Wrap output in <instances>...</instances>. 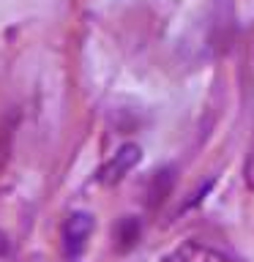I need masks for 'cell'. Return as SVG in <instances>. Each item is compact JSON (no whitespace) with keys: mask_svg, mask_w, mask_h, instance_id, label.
I'll list each match as a JSON object with an SVG mask.
<instances>
[{"mask_svg":"<svg viewBox=\"0 0 254 262\" xmlns=\"http://www.w3.org/2000/svg\"><path fill=\"white\" fill-rule=\"evenodd\" d=\"M90 232H93V216H90V213H82V210L71 213V216L66 219V224H63L66 251H69L71 257H77V254L85 249Z\"/></svg>","mask_w":254,"mask_h":262,"instance_id":"cell-1","label":"cell"},{"mask_svg":"<svg viewBox=\"0 0 254 262\" xmlns=\"http://www.w3.org/2000/svg\"><path fill=\"white\" fill-rule=\"evenodd\" d=\"M139 159H142V150H139V145H131V142L123 145L120 150L115 153L112 159L101 167V172H98V180H101V183H107V186L118 183V180L126 175L131 167H137Z\"/></svg>","mask_w":254,"mask_h":262,"instance_id":"cell-2","label":"cell"},{"mask_svg":"<svg viewBox=\"0 0 254 262\" xmlns=\"http://www.w3.org/2000/svg\"><path fill=\"white\" fill-rule=\"evenodd\" d=\"M178 259L180 262H232L221 251L210 249V246H205V243H197V241H186L183 246H180Z\"/></svg>","mask_w":254,"mask_h":262,"instance_id":"cell-3","label":"cell"},{"mask_svg":"<svg viewBox=\"0 0 254 262\" xmlns=\"http://www.w3.org/2000/svg\"><path fill=\"white\" fill-rule=\"evenodd\" d=\"M115 241H118L120 251H129L131 246L139 241V221H137V219H131V216L120 219V224L115 227Z\"/></svg>","mask_w":254,"mask_h":262,"instance_id":"cell-4","label":"cell"},{"mask_svg":"<svg viewBox=\"0 0 254 262\" xmlns=\"http://www.w3.org/2000/svg\"><path fill=\"white\" fill-rule=\"evenodd\" d=\"M243 180H246V186L254 191V150L249 153V159H246V167H243Z\"/></svg>","mask_w":254,"mask_h":262,"instance_id":"cell-5","label":"cell"},{"mask_svg":"<svg viewBox=\"0 0 254 262\" xmlns=\"http://www.w3.org/2000/svg\"><path fill=\"white\" fill-rule=\"evenodd\" d=\"M6 251H8V237H6L3 232H0V257H3Z\"/></svg>","mask_w":254,"mask_h":262,"instance_id":"cell-6","label":"cell"}]
</instances>
